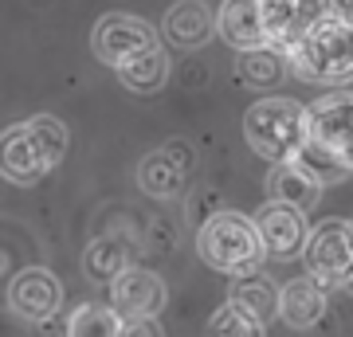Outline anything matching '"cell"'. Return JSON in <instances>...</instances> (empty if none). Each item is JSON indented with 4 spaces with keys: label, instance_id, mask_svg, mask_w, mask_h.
<instances>
[{
    "label": "cell",
    "instance_id": "cell-15",
    "mask_svg": "<svg viewBox=\"0 0 353 337\" xmlns=\"http://www.w3.org/2000/svg\"><path fill=\"white\" fill-rule=\"evenodd\" d=\"M287 71H290L287 55H283L279 48H271V43L243 48L240 55H236V79H240L243 87H252V90L279 87V83L287 79Z\"/></svg>",
    "mask_w": 353,
    "mask_h": 337
},
{
    "label": "cell",
    "instance_id": "cell-6",
    "mask_svg": "<svg viewBox=\"0 0 353 337\" xmlns=\"http://www.w3.org/2000/svg\"><path fill=\"white\" fill-rule=\"evenodd\" d=\"M306 145L322 150L353 173V94L334 90L306 106Z\"/></svg>",
    "mask_w": 353,
    "mask_h": 337
},
{
    "label": "cell",
    "instance_id": "cell-23",
    "mask_svg": "<svg viewBox=\"0 0 353 337\" xmlns=\"http://www.w3.org/2000/svg\"><path fill=\"white\" fill-rule=\"evenodd\" d=\"M290 165H299V169H303L310 181H318L322 188H326V185H338V181H345V176H350V169H345V165H338L334 157H326L322 150L306 145V141L299 145V153L290 157Z\"/></svg>",
    "mask_w": 353,
    "mask_h": 337
},
{
    "label": "cell",
    "instance_id": "cell-1",
    "mask_svg": "<svg viewBox=\"0 0 353 337\" xmlns=\"http://www.w3.org/2000/svg\"><path fill=\"white\" fill-rule=\"evenodd\" d=\"M67 153V125L39 114L0 134V176L12 185H36Z\"/></svg>",
    "mask_w": 353,
    "mask_h": 337
},
{
    "label": "cell",
    "instance_id": "cell-19",
    "mask_svg": "<svg viewBox=\"0 0 353 337\" xmlns=\"http://www.w3.org/2000/svg\"><path fill=\"white\" fill-rule=\"evenodd\" d=\"M67 337H122V314L102 302H83L67 318Z\"/></svg>",
    "mask_w": 353,
    "mask_h": 337
},
{
    "label": "cell",
    "instance_id": "cell-22",
    "mask_svg": "<svg viewBox=\"0 0 353 337\" xmlns=\"http://www.w3.org/2000/svg\"><path fill=\"white\" fill-rule=\"evenodd\" d=\"M263 325L252 310H243L240 302H224L220 310L208 318V337H267Z\"/></svg>",
    "mask_w": 353,
    "mask_h": 337
},
{
    "label": "cell",
    "instance_id": "cell-9",
    "mask_svg": "<svg viewBox=\"0 0 353 337\" xmlns=\"http://www.w3.org/2000/svg\"><path fill=\"white\" fill-rule=\"evenodd\" d=\"M8 306L12 314H20L24 322H48L63 306V287L59 278L43 271V267H28L8 283Z\"/></svg>",
    "mask_w": 353,
    "mask_h": 337
},
{
    "label": "cell",
    "instance_id": "cell-10",
    "mask_svg": "<svg viewBox=\"0 0 353 337\" xmlns=\"http://www.w3.org/2000/svg\"><path fill=\"white\" fill-rule=\"evenodd\" d=\"M110 306L122 318H141V314H161L165 302H169V290H165V283L153 271H145V267H134L130 263L122 275H114L110 283Z\"/></svg>",
    "mask_w": 353,
    "mask_h": 337
},
{
    "label": "cell",
    "instance_id": "cell-20",
    "mask_svg": "<svg viewBox=\"0 0 353 337\" xmlns=\"http://www.w3.org/2000/svg\"><path fill=\"white\" fill-rule=\"evenodd\" d=\"M259 16H263L267 43L287 55V48H294V39L303 36L299 12H294V0H259Z\"/></svg>",
    "mask_w": 353,
    "mask_h": 337
},
{
    "label": "cell",
    "instance_id": "cell-25",
    "mask_svg": "<svg viewBox=\"0 0 353 337\" xmlns=\"http://www.w3.org/2000/svg\"><path fill=\"white\" fill-rule=\"evenodd\" d=\"M122 337H165L157 314H141V318H122Z\"/></svg>",
    "mask_w": 353,
    "mask_h": 337
},
{
    "label": "cell",
    "instance_id": "cell-21",
    "mask_svg": "<svg viewBox=\"0 0 353 337\" xmlns=\"http://www.w3.org/2000/svg\"><path fill=\"white\" fill-rule=\"evenodd\" d=\"M232 302H240L243 310H252L259 322H271V318L279 314L275 287H271L267 278H255V271L252 275H240V283L232 287Z\"/></svg>",
    "mask_w": 353,
    "mask_h": 337
},
{
    "label": "cell",
    "instance_id": "cell-5",
    "mask_svg": "<svg viewBox=\"0 0 353 337\" xmlns=\"http://www.w3.org/2000/svg\"><path fill=\"white\" fill-rule=\"evenodd\" d=\"M306 275L322 290H338L353 283V227L350 220H326L306 239Z\"/></svg>",
    "mask_w": 353,
    "mask_h": 337
},
{
    "label": "cell",
    "instance_id": "cell-8",
    "mask_svg": "<svg viewBox=\"0 0 353 337\" xmlns=\"http://www.w3.org/2000/svg\"><path fill=\"white\" fill-rule=\"evenodd\" d=\"M255 227H259L263 251L271 259H294V255H303L306 239H310L306 212L294 208V204H283V200H267L263 208L255 212Z\"/></svg>",
    "mask_w": 353,
    "mask_h": 337
},
{
    "label": "cell",
    "instance_id": "cell-24",
    "mask_svg": "<svg viewBox=\"0 0 353 337\" xmlns=\"http://www.w3.org/2000/svg\"><path fill=\"white\" fill-rule=\"evenodd\" d=\"M299 28H310L318 20H353V0H294Z\"/></svg>",
    "mask_w": 353,
    "mask_h": 337
},
{
    "label": "cell",
    "instance_id": "cell-7",
    "mask_svg": "<svg viewBox=\"0 0 353 337\" xmlns=\"http://www.w3.org/2000/svg\"><path fill=\"white\" fill-rule=\"evenodd\" d=\"M150 48H157V28L145 24L141 16L110 12L94 24V51L110 67L134 59V55H141V51H150Z\"/></svg>",
    "mask_w": 353,
    "mask_h": 337
},
{
    "label": "cell",
    "instance_id": "cell-17",
    "mask_svg": "<svg viewBox=\"0 0 353 337\" xmlns=\"http://www.w3.org/2000/svg\"><path fill=\"white\" fill-rule=\"evenodd\" d=\"M114 71H118V79H122V87H130L134 94H153V90H161L165 79H169V55H165L161 43H157V48L141 51V55H134V59L118 63Z\"/></svg>",
    "mask_w": 353,
    "mask_h": 337
},
{
    "label": "cell",
    "instance_id": "cell-18",
    "mask_svg": "<svg viewBox=\"0 0 353 337\" xmlns=\"http://www.w3.org/2000/svg\"><path fill=\"white\" fill-rule=\"evenodd\" d=\"M130 263H134V247L126 239H114V236H102L94 239L83 255V271H87L94 283H110L114 275H122Z\"/></svg>",
    "mask_w": 353,
    "mask_h": 337
},
{
    "label": "cell",
    "instance_id": "cell-11",
    "mask_svg": "<svg viewBox=\"0 0 353 337\" xmlns=\"http://www.w3.org/2000/svg\"><path fill=\"white\" fill-rule=\"evenodd\" d=\"M189 165H192V153L173 141V145H165V150L150 153V157H141L138 161V185L141 192H150V196H181V188L189 181Z\"/></svg>",
    "mask_w": 353,
    "mask_h": 337
},
{
    "label": "cell",
    "instance_id": "cell-26",
    "mask_svg": "<svg viewBox=\"0 0 353 337\" xmlns=\"http://www.w3.org/2000/svg\"><path fill=\"white\" fill-rule=\"evenodd\" d=\"M350 227H353V220H350Z\"/></svg>",
    "mask_w": 353,
    "mask_h": 337
},
{
    "label": "cell",
    "instance_id": "cell-16",
    "mask_svg": "<svg viewBox=\"0 0 353 337\" xmlns=\"http://www.w3.org/2000/svg\"><path fill=\"white\" fill-rule=\"evenodd\" d=\"M267 196L283 200V204H294V208H303V212H310V208L318 204V196H322V185L310 181L299 165L275 161V165H271V176H267Z\"/></svg>",
    "mask_w": 353,
    "mask_h": 337
},
{
    "label": "cell",
    "instance_id": "cell-3",
    "mask_svg": "<svg viewBox=\"0 0 353 337\" xmlns=\"http://www.w3.org/2000/svg\"><path fill=\"white\" fill-rule=\"evenodd\" d=\"M196 255L212 271L236 275V278L259 271V263L267 259L259 227H255L252 216H243V212H212L208 216L201 224V236H196Z\"/></svg>",
    "mask_w": 353,
    "mask_h": 337
},
{
    "label": "cell",
    "instance_id": "cell-2",
    "mask_svg": "<svg viewBox=\"0 0 353 337\" xmlns=\"http://www.w3.org/2000/svg\"><path fill=\"white\" fill-rule=\"evenodd\" d=\"M290 71L303 83H353V20H318L287 48Z\"/></svg>",
    "mask_w": 353,
    "mask_h": 337
},
{
    "label": "cell",
    "instance_id": "cell-14",
    "mask_svg": "<svg viewBox=\"0 0 353 337\" xmlns=\"http://www.w3.org/2000/svg\"><path fill=\"white\" fill-rule=\"evenodd\" d=\"M216 32H220L236 51L267 43L263 16H259V0H224L220 12H216Z\"/></svg>",
    "mask_w": 353,
    "mask_h": 337
},
{
    "label": "cell",
    "instance_id": "cell-12",
    "mask_svg": "<svg viewBox=\"0 0 353 337\" xmlns=\"http://www.w3.org/2000/svg\"><path fill=\"white\" fill-rule=\"evenodd\" d=\"M161 32H165V39H169L173 48L196 51V48H204V43L212 39L216 16L208 12V4H201V0H181V4H173V8L165 12Z\"/></svg>",
    "mask_w": 353,
    "mask_h": 337
},
{
    "label": "cell",
    "instance_id": "cell-13",
    "mask_svg": "<svg viewBox=\"0 0 353 337\" xmlns=\"http://www.w3.org/2000/svg\"><path fill=\"white\" fill-rule=\"evenodd\" d=\"M322 314H326V290L310 275L290 278L287 287L279 290V318L290 329H310V325L322 322Z\"/></svg>",
    "mask_w": 353,
    "mask_h": 337
},
{
    "label": "cell",
    "instance_id": "cell-4",
    "mask_svg": "<svg viewBox=\"0 0 353 337\" xmlns=\"http://www.w3.org/2000/svg\"><path fill=\"white\" fill-rule=\"evenodd\" d=\"M243 138L263 161H290L306 141V106L294 99H259L243 114Z\"/></svg>",
    "mask_w": 353,
    "mask_h": 337
}]
</instances>
